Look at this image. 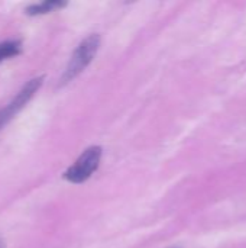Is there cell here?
Here are the masks:
<instances>
[{"label":"cell","instance_id":"6da1fadb","mask_svg":"<svg viewBox=\"0 0 246 248\" xmlns=\"http://www.w3.org/2000/svg\"><path fill=\"white\" fill-rule=\"evenodd\" d=\"M99 46H100V35L99 33L88 35L72 52V55L64 70V74L61 76L59 86H64V84L70 83L71 80H74L77 76H80L87 68V65L93 61V58L96 57Z\"/></svg>","mask_w":246,"mask_h":248},{"label":"cell","instance_id":"7a4b0ae2","mask_svg":"<svg viewBox=\"0 0 246 248\" xmlns=\"http://www.w3.org/2000/svg\"><path fill=\"white\" fill-rule=\"evenodd\" d=\"M43 77H35L25 83V86L16 93V96L0 109V131L28 105V102L35 96V93L42 86Z\"/></svg>","mask_w":246,"mask_h":248},{"label":"cell","instance_id":"3957f363","mask_svg":"<svg viewBox=\"0 0 246 248\" xmlns=\"http://www.w3.org/2000/svg\"><path fill=\"white\" fill-rule=\"evenodd\" d=\"M101 158V148L100 147H90L87 148L78 160L64 173V179L70 183H83L86 182L99 167Z\"/></svg>","mask_w":246,"mask_h":248},{"label":"cell","instance_id":"277c9868","mask_svg":"<svg viewBox=\"0 0 246 248\" xmlns=\"http://www.w3.org/2000/svg\"><path fill=\"white\" fill-rule=\"evenodd\" d=\"M67 3L61 0H46L42 3H35L26 7V15L29 16H39V15H46L49 12H54L57 9L65 7Z\"/></svg>","mask_w":246,"mask_h":248},{"label":"cell","instance_id":"5b68a950","mask_svg":"<svg viewBox=\"0 0 246 248\" xmlns=\"http://www.w3.org/2000/svg\"><path fill=\"white\" fill-rule=\"evenodd\" d=\"M22 52V42L19 39H7L0 42V62L16 57Z\"/></svg>","mask_w":246,"mask_h":248},{"label":"cell","instance_id":"8992f818","mask_svg":"<svg viewBox=\"0 0 246 248\" xmlns=\"http://www.w3.org/2000/svg\"><path fill=\"white\" fill-rule=\"evenodd\" d=\"M0 248H3V243L1 241H0Z\"/></svg>","mask_w":246,"mask_h":248}]
</instances>
